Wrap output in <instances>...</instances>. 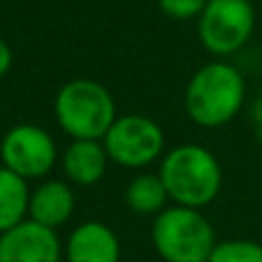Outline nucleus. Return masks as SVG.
I'll use <instances>...</instances> for the list:
<instances>
[{
	"label": "nucleus",
	"mask_w": 262,
	"mask_h": 262,
	"mask_svg": "<svg viewBox=\"0 0 262 262\" xmlns=\"http://www.w3.org/2000/svg\"><path fill=\"white\" fill-rule=\"evenodd\" d=\"M255 30L251 0H209L198 16V40L211 56L228 58L248 45Z\"/></svg>",
	"instance_id": "obj_5"
},
{
	"label": "nucleus",
	"mask_w": 262,
	"mask_h": 262,
	"mask_svg": "<svg viewBox=\"0 0 262 262\" xmlns=\"http://www.w3.org/2000/svg\"><path fill=\"white\" fill-rule=\"evenodd\" d=\"M109 160L125 169H144L165 154V133L144 114L116 116L102 137Z\"/></svg>",
	"instance_id": "obj_6"
},
{
	"label": "nucleus",
	"mask_w": 262,
	"mask_h": 262,
	"mask_svg": "<svg viewBox=\"0 0 262 262\" xmlns=\"http://www.w3.org/2000/svg\"><path fill=\"white\" fill-rule=\"evenodd\" d=\"M0 160L24 179H45L60 160L56 139L49 130L33 123H19L0 139Z\"/></svg>",
	"instance_id": "obj_7"
},
{
	"label": "nucleus",
	"mask_w": 262,
	"mask_h": 262,
	"mask_svg": "<svg viewBox=\"0 0 262 262\" xmlns=\"http://www.w3.org/2000/svg\"><path fill=\"white\" fill-rule=\"evenodd\" d=\"M123 200L125 207L139 216H158L169 204V195L160 174L151 172H139L137 177L130 179L125 186Z\"/></svg>",
	"instance_id": "obj_13"
},
{
	"label": "nucleus",
	"mask_w": 262,
	"mask_h": 262,
	"mask_svg": "<svg viewBox=\"0 0 262 262\" xmlns=\"http://www.w3.org/2000/svg\"><path fill=\"white\" fill-rule=\"evenodd\" d=\"M246 102V79L228 60H211L195 70L186 84L183 107L200 128H223L237 119Z\"/></svg>",
	"instance_id": "obj_1"
},
{
	"label": "nucleus",
	"mask_w": 262,
	"mask_h": 262,
	"mask_svg": "<svg viewBox=\"0 0 262 262\" xmlns=\"http://www.w3.org/2000/svg\"><path fill=\"white\" fill-rule=\"evenodd\" d=\"M207 262H262V244L253 239L216 242Z\"/></svg>",
	"instance_id": "obj_14"
},
{
	"label": "nucleus",
	"mask_w": 262,
	"mask_h": 262,
	"mask_svg": "<svg viewBox=\"0 0 262 262\" xmlns=\"http://www.w3.org/2000/svg\"><path fill=\"white\" fill-rule=\"evenodd\" d=\"M12 60H14V54H12L10 45L0 37V79L12 70Z\"/></svg>",
	"instance_id": "obj_16"
},
{
	"label": "nucleus",
	"mask_w": 262,
	"mask_h": 262,
	"mask_svg": "<svg viewBox=\"0 0 262 262\" xmlns=\"http://www.w3.org/2000/svg\"><path fill=\"white\" fill-rule=\"evenodd\" d=\"M151 242L165 262H207L216 246V230L202 209L172 204L154 218Z\"/></svg>",
	"instance_id": "obj_4"
},
{
	"label": "nucleus",
	"mask_w": 262,
	"mask_h": 262,
	"mask_svg": "<svg viewBox=\"0 0 262 262\" xmlns=\"http://www.w3.org/2000/svg\"><path fill=\"white\" fill-rule=\"evenodd\" d=\"M63 242L54 228L26 218L0 232V262H63Z\"/></svg>",
	"instance_id": "obj_8"
},
{
	"label": "nucleus",
	"mask_w": 262,
	"mask_h": 262,
	"mask_svg": "<svg viewBox=\"0 0 262 262\" xmlns=\"http://www.w3.org/2000/svg\"><path fill=\"white\" fill-rule=\"evenodd\" d=\"M160 179L167 188L169 202L181 207L204 209L223 188V167L218 158L202 144H179L160 158Z\"/></svg>",
	"instance_id": "obj_2"
},
{
	"label": "nucleus",
	"mask_w": 262,
	"mask_h": 262,
	"mask_svg": "<svg viewBox=\"0 0 262 262\" xmlns=\"http://www.w3.org/2000/svg\"><path fill=\"white\" fill-rule=\"evenodd\" d=\"M109 154L102 139H72L60 156L63 174L72 186L89 188L102 181L109 167Z\"/></svg>",
	"instance_id": "obj_10"
},
{
	"label": "nucleus",
	"mask_w": 262,
	"mask_h": 262,
	"mask_svg": "<svg viewBox=\"0 0 262 262\" xmlns=\"http://www.w3.org/2000/svg\"><path fill=\"white\" fill-rule=\"evenodd\" d=\"M77 195L74 186L68 179H47L35 190H30L28 218L42 223L47 228H63L65 223L74 216Z\"/></svg>",
	"instance_id": "obj_11"
},
{
	"label": "nucleus",
	"mask_w": 262,
	"mask_h": 262,
	"mask_svg": "<svg viewBox=\"0 0 262 262\" xmlns=\"http://www.w3.org/2000/svg\"><path fill=\"white\" fill-rule=\"evenodd\" d=\"M65 262H121V242L102 221L79 223L63 244Z\"/></svg>",
	"instance_id": "obj_9"
},
{
	"label": "nucleus",
	"mask_w": 262,
	"mask_h": 262,
	"mask_svg": "<svg viewBox=\"0 0 262 262\" xmlns=\"http://www.w3.org/2000/svg\"><path fill=\"white\" fill-rule=\"evenodd\" d=\"M30 188L28 179L0 165V232L19 225L28 218Z\"/></svg>",
	"instance_id": "obj_12"
},
{
	"label": "nucleus",
	"mask_w": 262,
	"mask_h": 262,
	"mask_svg": "<svg viewBox=\"0 0 262 262\" xmlns=\"http://www.w3.org/2000/svg\"><path fill=\"white\" fill-rule=\"evenodd\" d=\"M251 121H253V125H255V133L262 135V98H257L255 104H253V109H251Z\"/></svg>",
	"instance_id": "obj_17"
},
{
	"label": "nucleus",
	"mask_w": 262,
	"mask_h": 262,
	"mask_svg": "<svg viewBox=\"0 0 262 262\" xmlns=\"http://www.w3.org/2000/svg\"><path fill=\"white\" fill-rule=\"evenodd\" d=\"M54 114L70 139H102L119 116L114 95L89 77H74L60 86L54 98Z\"/></svg>",
	"instance_id": "obj_3"
},
{
	"label": "nucleus",
	"mask_w": 262,
	"mask_h": 262,
	"mask_svg": "<svg viewBox=\"0 0 262 262\" xmlns=\"http://www.w3.org/2000/svg\"><path fill=\"white\" fill-rule=\"evenodd\" d=\"M207 3L209 0H158V7L174 21H198Z\"/></svg>",
	"instance_id": "obj_15"
}]
</instances>
